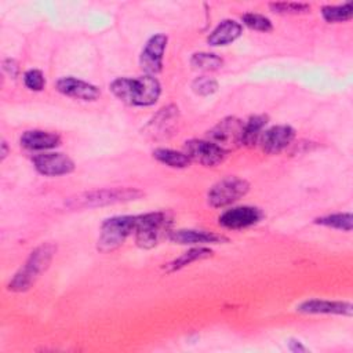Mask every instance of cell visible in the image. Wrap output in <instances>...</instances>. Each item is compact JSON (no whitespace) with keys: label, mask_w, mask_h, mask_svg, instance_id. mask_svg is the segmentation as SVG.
I'll return each instance as SVG.
<instances>
[{"label":"cell","mask_w":353,"mask_h":353,"mask_svg":"<svg viewBox=\"0 0 353 353\" xmlns=\"http://www.w3.org/2000/svg\"><path fill=\"white\" fill-rule=\"evenodd\" d=\"M110 91L121 102L131 106H152L161 94V85L154 76L119 77L110 83Z\"/></svg>","instance_id":"6da1fadb"},{"label":"cell","mask_w":353,"mask_h":353,"mask_svg":"<svg viewBox=\"0 0 353 353\" xmlns=\"http://www.w3.org/2000/svg\"><path fill=\"white\" fill-rule=\"evenodd\" d=\"M57 247L52 243H43L37 245L23 263V266L14 274L8 283V290L23 292L34 284L37 277L46 272L55 255Z\"/></svg>","instance_id":"7a4b0ae2"},{"label":"cell","mask_w":353,"mask_h":353,"mask_svg":"<svg viewBox=\"0 0 353 353\" xmlns=\"http://www.w3.org/2000/svg\"><path fill=\"white\" fill-rule=\"evenodd\" d=\"M142 194L143 193L135 188H106V189L85 192L74 197H70L66 201V205L73 210L103 207L109 204L127 203L131 200H137Z\"/></svg>","instance_id":"3957f363"},{"label":"cell","mask_w":353,"mask_h":353,"mask_svg":"<svg viewBox=\"0 0 353 353\" xmlns=\"http://www.w3.org/2000/svg\"><path fill=\"white\" fill-rule=\"evenodd\" d=\"M171 223L172 216L167 211L139 214V222L135 230L137 245L145 250L156 247L165 234H170Z\"/></svg>","instance_id":"277c9868"},{"label":"cell","mask_w":353,"mask_h":353,"mask_svg":"<svg viewBox=\"0 0 353 353\" xmlns=\"http://www.w3.org/2000/svg\"><path fill=\"white\" fill-rule=\"evenodd\" d=\"M138 222L139 215H119L105 219L101 225L98 250L109 252L119 248L130 234L135 233Z\"/></svg>","instance_id":"5b68a950"},{"label":"cell","mask_w":353,"mask_h":353,"mask_svg":"<svg viewBox=\"0 0 353 353\" xmlns=\"http://www.w3.org/2000/svg\"><path fill=\"white\" fill-rule=\"evenodd\" d=\"M250 190V183L239 176H226L218 181L207 193V201L211 207L222 208L240 200Z\"/></svg>","instance_id":"8992f818"},{"label":"cell","mask_w":353,"mask_h":353,"mask_svg":"<svg viewBox=\"0 0 353 353\" xmlns=\"http://www.w3.org/2000/svg\"><path fill=\"white\" fill-rule=\"evenodd\" d=\"M244 123L237 117H225L219 120L208 132L207 138L221 149L229 152L241 145Z\"/></svg>","instance_id":"52a82bcc"},{"label":"cell","mask_w":353,"mask_h":353,"mask_svg":"<svg viewBox=\"0 0 353 353\" xmlns=\"http://www.w3.org/2000/svg\"><path fill=\"white\" fill-rule=\"evenodd\" d=\"M183 153L190 159L204 167H214L221 164L228 152L210 142L208 139H189L183 145Z\"/></svg>","instance_id":"ba28073f"},{"label":"cell","mask_w":353,"mask_h":353,"mask_svg":"<svg viewBox=\"0 0 353 353\" xmlns=\"http://www.w3.org/2000/svg\"><path fill=\"white\" fill-rule=\"evenodd\" d=\"M167 36L163 33H157L154 36H152L139 57V65L141 69L146 73V74H156L161 70L163 68V55L167 47Z\"/></svg>","instance_id":"9c48e42d"},{"label":"cell","mask_w":353,"mask_h":353,"mask_svg":"<svg viewBox=\"0 0 353 353\" xmlns=\"http://www.w3.org/2000/svg\"><path fill=\"white\" fill-rule=\"evenodd\" d=\"M32 160L37 172L46 176L66 175L74 170L73 160L69 156L58 152L39 153Z\"/></svg>","instance_id":"30bf717a"},{"label":"cell","mask_w":353,"mask_h":353,"mask_svg":"<svg viewBox=\"0 0 353 353\" xmlns=\"http://www.w3.org/2000/svg\"><path fill=\"white\" fill-rule=\"evenodd\" d=\"M262 218V212L256 207L251 205H240V207H233L230 210H226L221 216H219V225L226 228V229H244L250 228L255 223H258Z\"/></svg>","instance_id":"8fae6325"},{"label":"cell","mask_w":353,"mask_h":353,"mask_svg":"<svg viewBox=\"0 0 353 353\" xmlns=\"http://www.w3.org/2000/svg\"><path fill=\"white\" fill-rule=\"evenodd\" d=\"M295 138V130L290 125H273L261 135V146L269 154H277L284 150Z\"/></svg>","instance_id":"7c38bea8"},{"label":"cell","mask_w":353,"mask_h":353,"mask_svg":"<svg viewBox=\"0 0 353 353\" xmlns=\"http://www.w3.org/2000/svg\"><path fill=\"white\" fill-rule=\"evenodd\" d=\"M296 312L305 314H339L352 316L353 305L345 301L307 299L296 306Z\"/></svg>","instance_id":"4fadbf2b"},{"label":"cell","mask_w":353,"mask_h":353,"mask_svg":"<svg viewBox=\"0 0 353 353\" xmlns=\"http://www.w3.org/2000/svg\"><path fill=\"white\" fill-rule=\"evenodd\" d=\"M55 87L61 94L83 101H95L101 95V91L97 85L70 76L59 79Z\"/></svg>","instance_id":"5bb4252c"},{"label":"cell","mask_w":353,"mask_h":353,"mask_svg":"<svg viewBox=\"0 0 353 353\" xmlns=\"http://www.w3.org/2000/svg\"><path fill=\"white\" fill-rule=\"evenodd\" d=\"M168 239L176 244H218L226 243L228 237L222 234H216L207 230H196V229H178L172 230L168 234Z\"/></svg>","instance_id":"9a60e30c"},{"label":"cell","mask_w":353,"mask_h":353,"mask_svg":"<svg viewBox=\"0 0 353 353\" xmlns=\"http://www.w3.org/2000/svg\"><path fill=\"white\" fill-rule=\"evenodd\" d=\"M59 143L61 138L58 134L41 130L25 131L21 137V145L29 150H47L59 146Z\"/></svg>","instance_id":"2e32d148"},{"label":"cell","mask_w":353,"mask_h":353,"mask_svg":"<svg viewBox=\"0 0 353 353\" xmlns=\"http://www.w3.org/2000/svg\"><path fill=\"white\" fill-rule=\"evenodd\" d=\"M243 33V28L233 19H223L208 36L207 41L210 46H226L239 39Z\"/></svg>","instance_id":"e0dca14e"},{"label":"cell","mask_w":353,"mask_h":353,"mask_svg":"<svg viewBox=\"0 0 353 353\" xmlns=\"http://www.w3.org/2000/svg\"><path fill=\"white\" fill-rule=\"evenodd\" d=\"M178 120V108L175 105H168L163 109H160L153 119L148 123L146 130L153 135H164L170 131V128L174 125V123Z\"/></svg>","instance_id":"ac0fdd59"},{"label":"cell","mask_w":353,"mask_h":353,"mask_svg":"<svg viewBox=\"0 0 353 353\" xmlns=\"http://www.w3.org/2000/svg\"><path fill=\"white\" fill-rule=\"evenodd\" d=\"M212 255V250L207 248V247H194V248H190L186 252H183L182 255H179L178 258H175L174 261L168 262L164 268V270L167 273H174L176 270H181L182 268L196 262V261H200V259H205V258H210Z\"/></svg>","instance_id":"d6986e66"},{"label":"cell","mask_w":353,"mask_h":353,"mask_svg":"<svg viewBox=\"0 0 353 353\" xmlns=\"http://www.w3.org/2000/svg\"><path fill=\"white\" fill-rule=\"evenodd\" d=\"M268 123V116L265 114H255V116H251L245 123H244V127H243V137H241V145H245L248 148L254 146L262 132H263V128Z\"/></svg>","instance_id":"ffe728a7"},{"label":"cell","mask_w":353,"mask_h":353,"mask_svg":"<svg viewBox=\"0 0 353 353\" xmlns=\"http://www.w3.org/2000/svg\"><path fill=\"white\" fill-rule=\"evenodd\" d=\"M153 157L171 168H186L190 164V159L183 152H176L165 148H159L153 150Z\"/></svg>","instance_id":"44dd1931"},{"label":"cell","mask_w":353,"mask_h":353,"mask_svg":"<svg viewBox=\"0 0 353 353\" xmlns=\"http://www.w3.org/2000/svg\"><path fill=\"white\" fill-rule=\"evenodd\" d=\"M321 15L328 23L346 22L353 17V6L349 1L341 6H324L321 8Z\"/></svg>","instance_id":"7402d4cb"},{"label":"cell","mask_w":353,"mask_h":353,"mask_svg":"<svg viewBox=\"0 0 353 353\" xmlns=\"http://www.w3.org/2000/svg\"><path fill=\"white\" fill-rule=\"evenodd\" d=\"M190 63L194 69L203 72H214L222 68L223 61L221 57L211 52H196L190 58Z\"/></svg>","instance_id":"603a6c76"},{"label":"cell","mask_w":353,"mask_h":353,"mask_svg":"<svg viewBox=\"0 0 353 353\" xmlns=\"http://www.w3.org/2000/svg\"><path fill=\"white\" fill-rule=\"evenodd\" d=\"M314 223L327 228H334L345 232L352 230V214L350 212H336L331 215H324L314 219Z\"/></svg>","instance_id":"cb8c5ba5"},{"label":"cell","mask_w":353,"mask_h":353,"mask_svg":"<svg viewBox=\"0 0 353 353\" xmlns=\"http://www.w3.org/2000/svg\"><path fill=\"white\" fill-rule=\"evenodd\" d=\"M241 22L248 26L250 29L258 30V32H270L273 29L272 21L262 15V14H256V12H245L241 15Z\"/></svg>","instance_id":"d4e9b609"},{"label":"cell","mask_w":353,"mask_h":353,"mask_svg":"<svg viewBox=\"0 0 353 353\" xmlns=\"http://www.w3.org/2000/svg\"><path fill=\"white\" fill-rule=\"evenodd\" d=\"M270 10L277 14H305L310 11V6L306 3H294V1H280L270 3Z\"/></svg>","instance_id":"484cf974"},{"label":"cell","mask_w":353,"mask_h":353,"mask_svg":"<svg viewBox=\"0 0 353 353\" xmlns=\"http://www.w3.org/2000/svg\"><path fill=\"white\" fill-rule=\"evenodd\" d=\"M192 90L201 97H207L214 94L218 90V81L208 76H200L196 77L192 83Z\"/></svg>","instance_id":"4316f807"},{"label":"cell","mask_w":353,"mask_h":353,"mask_svg":"<svg viewBox=\"0 0 353 353\" xmlns=\"http://www.w3.org/2000/svg\"><path fill=\"white\" fill-rule=\"evenodd\" d=\"M23 83L32 91H41L46 85V79L41 70L29 69L23 73Z\"/></svg>","instance_id":"83f0119b"},{"label":"cell","mask_w":353,"mask_h":353,"mask_svg":"<svg viewBox=\"0 0 353 353\" xmlns=\"http://www.w3.org/2000/svg\"><path fill=\"white\" fill-rule=\"evenodd\" d=\"M3 69H4V72H7L11 77H17V76H18V72H19L18 63H17L14 59H10V58L3 61Z\"/></svg>","instance_id":"f1b7e54d"},{"label":"cell","mask_w":353,"mask_h":353,"mask_svg":"<svg viewBox=\"0 0 353 353\" xmlns=\"http://www.w3.org/2000/svg\"><path fill=\"white\" fill-rule=\"evenodd\" d=\"M288 347H290L291 352H295V353H296V352H306V350H307L299 341H290Z\"/></svg>","instance_id":"f546056e"},{"label":"cell","mask_w":353,"mask_h":353,"mask_svg":"<svg viewBox=\"0 0 353 353\" xmlns=\"http://www.w3.org/2000/svg\"><path fill=\"white\" fill-rule=\"evenodd\" d=\"M8 154V146L6 141H1V160L6 159V156Z\"/></svg>","instance_id":"4dcf8cb0"}]
</instances>
